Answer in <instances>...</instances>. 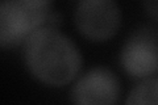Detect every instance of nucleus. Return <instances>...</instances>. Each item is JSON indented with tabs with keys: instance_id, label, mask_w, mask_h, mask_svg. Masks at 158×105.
I'll use <instances>...</instances> for the list:
<instances>
[{
	"instance_id": "3",
	"label": "nucleus",
	"mask_w": 158,
	"mask_h": 105,
	"mask_svg": "<svg viewBox=\"0 0 158 105\" xmlns=\"http://www.w3.org/2000/svg\"><path fill=\"white\" fill-rule=\"evenodd\" d=\"M74 20L82 36L91 41H106L117 33L121 12L112 0H85L77 6Z\"/></svg>"
},
{
	"instance_id": "1",
	"label": "nucleus",
	"mask_w": 158,
	"mask_h": 105,
	"mask_svg": "<svg viewBox=\"0 0 158 105\" xmlns=\"http://www.w3.org/2000/svg\"><path fill=\"white\" fill-rule=\"evenodd\" d=\"M25 61L31 72L46 86L70 83L81 70V54L70 38L53 28H42L27 41Z\"/></svg>"
},
{
	"instance_id": "7",
	"label": "nucleus",
	"mask_w": 158,
	"mask_h": 105,
	"mask_svg": "<svg viewBox=\"0 0 158 105\" xmlns=\"http://www.w3.org/2000/svg\"><path fill=\"white\" fill-rule=\"evenodd\" d=\"M144 8L152 18L158 20V2H145Z\"/></svg>"
},
{
	"instance_id": "4",
	"label": "nucleus",
	"mask_w": 158,
	"mask_h": 105,
	"mask_svg": "<svg viewBox=\"0 0 158 105\" xmlns=\"http://www.w3.org/2000/svg\"><path fill=\"white\" fill-rule=\"evenodd\" d=\"M121 64L136 78H145L158 70V33L138 30L128 38L121 50Z\"/></svg>"
},
{
	"instance_id": "6",
	"label": "nucleus",
	"mask_w": 158,
	"mask_h": 105,
	"mask_svg": "<svg viewBox=\"0 0 158 105\" xmlns=\"http://www.w3.org/2000/svg\"><path fill=\"white\" fill-rule=\"evenodd\" d=\"M125 105H158V79H149L133 88Z\"/></svg>"
},
{
	"instance_id": "5",
	"label": "nucleus",
	"mask_w": 158,
	"mask_h": 105,
	"mask_svg": "<svg viewBox=\"0 0 158 105\" xmlns=\"http://www.w3.org/2000/svg\"><path fill=\"white\" fill-rule=\"evenodd\" d=\"M120 95L117 78L107 68L88 71L73 89L74 105H115Z\"/></svg>"
},
{
	"instance_id": "2",
	"label": "nucleus",
	"mask_w": 158,
	"mask_h": 105,
	"mask_svg": "<svg viewBox=\"0 0 158 105\" xmlns=\"http://www.w3.org/2000/svg\"><path fill=\"white\" fill-rule=\"evenodd\" d=\"M48 13V3L37 0H11L0 6V43L3 47L17 46L28 41L40 29Z\"/></svg>"
}]
</instances>
